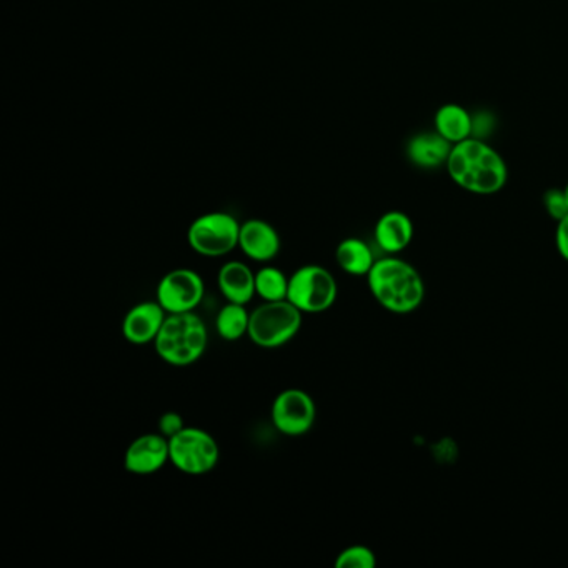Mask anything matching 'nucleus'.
I'll return each instance as SVG.
<instances>
[{
    "label": "nucleus",
    "mask_w": 568,
    "mask_h": 568,
    "mask_svg": "<svg viewBox=\"0 0 568 568\" xmlns=\"http://www.w3.org/2000/svg\"><path fill=\"white\" fill-rule=\"evenodd\" d=\"M274 427L287 437H302L311 432L317 419V405L309 392L286 389L274 398L270 410Z\"/></svg>",
    "instance_id": "8"
},
{
    "label": "nucleus",
    "mask_w": 568,
    "mask_h": 568,
    "mask_svg": "<svg viewBox=\"0 0 568 568\" xmlns=\"http://www.w3.org/2000/svg\"><path fill=\"white\" fill-rule=\"evenodd\" d=\"M206 295V282L193 269H174L162 277L155 300L167 314L196 312Z\"/></svg>",
    "instance_id": "9"
},
{
    "label": "nucleus",
    "mask_w": 568,
    "mask_h": 568,
    "mask_svg": "<svg viewBox=\"0 0 568 568\" xmlns=\"http://www.w3.org/2000/svg\"><path fill=\"white\" fill-rule=\"evenodd\" d=\"M165 318H167V312L158 300L140 302V304L134 305L124 317V338L132 346L142 347L154 344Z\"/></svg>",
    "instance_id": "11"
},
{
    "label": "nucleus",
    "mask_w": 568,
    "mask_h": 568,
    "mask_svg": "<svg viewBox=\"0 0 568 568\" xmlns=\"http://www.w3.org/2000/svg\"><path fill=\"white\" fill-rule=\"evenodd\" d=\"M337 280L322 265H304L290 276L287 300L302 314L328 311L337 302Z\"/></svg>",
    "instance_id": "5"
},
{
    "label": "nucleus",
    "mask_w": 568,
    "mask_h": 568,
    "mask_svg": "<svg viewBox=\"0 0 568 568\" xmlns=\"http://www.w3.org/2000/svg\"><path fill=\"white\" fill-rule=\"evenodd\" d=\"M376 565V557L372 548L366 545H350L344 548L335 558L337 568H373Z\"/></svg>",
    "instance_id": "20"
},
{
    "label": "nucleus",
    "mask_w": 568,
    "mask_h": 568,
    "mask_svg": "<svg viewBox=\"0 0 568 568\" xmlns=\"http://www.w3.org/2000/svg\"><path fill=\"white\" fill-rule=\"evenodd\" d=\"M445 167L459 187L477 196H494L509 181L502 155L487 140L475 137L453 143Z\"/></svg>",
    "instance_id": "1"
},
{
    "label": "nucleus",
    "mask_w": 568,
    "mask_h": 568,
    "mask_svg": "<svg viewBox=\"0 0 568 568\" xmlns=\"http://www.w3.org/2000/svg\"><path fill=\"white\" fill-rule=\"evenodd\" d=\"M158 429L159 433L167 437V439H172V437L177 436L181 430L185 429L184 419H182V415L178 411H164L161 415V419H159Z\"/></svg>",
    "instance_id": "22"
},
{
    "label": "nucleus",
    "mask_w": 568,
    "mask_h": 568,
    "mask_svg": "<svg viewBox=\"0 0 568 568\" xmlns=\"http://www.w3.org/2000/svg\"><path fill=\"white\" fill-rule=\"evenodd\" d=\"M209 331L196 312L167 314L154 347L158 356L172 367L196 363L206 353Z\"/></svg>",
    "instance_id": "3"
},
{
    "label": "nucleus",
    "mask_w": 568,
    "mask_h": 568,
    "mask_svg": "<svg viewBox=\"0 0 568 568\" xmlns=\"http://www.w3.org/2000/svg\"><path fill=\"white\" fill-rule=\"evenodd\" d=\"M367 283L373 299L392 314H410L426 299V283L419 270L397 255L375 260L367 276Z\"/></svg>",
    "instance_id": "2"
},
{
    "label": "nucleus",
    "mask_w": 568,
    "mask_h": 568,
    "mask_svg": "<svg viewBox=\"0 0 568 568\" xmlns=\"http://www.w3.org/2000/svg\"><path fill=\"white\" fill-rule=\"evenodd\" d=\"M241 223L229 212H209L197 217L187 231V242L202 257H223L239 247Z\"/></svg>",
    "instance_id": "6"
},
{
    "label": "nucleus",
    "mask_w": 568,
    "mask_h": 568,
    "mask_svg": "<svg viewBox=\"0 0 568 568\" xmlns=\"http://www.w3.org/2000/svg\"><path fill=\"white\" fill-rule=\"evenodd\" d=\"M251 324V312L245 305L227 302L216 318V331L225 343H235L239 338L248 334Z\"/></svg>",
    "instance_id": "18"
},
{
    "label": "nucleus",
    "mask_w": 568,
    "mask_h": 568,
    "mask_svg": "<svg viewBox=\"0 0 568 568\" xmlns=\"http://www.w3.org/2000/svg\"><path fill=\"white\" fill-rule=\"evenodd\" d=\"M436 130L449 140L459 143L472 137V114L459 104H445L436 112Z\"/></svg>",
    "instance_id": "17"
},
{
    "label": "nucleus",
    "mask_w": 568,
    "mask_h": 568,
    "mask_svg": "<svg viewBox=\"0 0 568 568\" xmlns=\"http://www.w3.org/2000/svg\"><path fill=\"white\" fill-rule=\"evenodd\" d=\"M304 314L289 300L264 302L251 312L248 338L260 349H279L289 344L302 327Z\"/></svg>",
    "instance_id": "4"
},
{
    "label": "nucleus",
    "mask_w": 568,
    "mask_h": 568,
    "mask_svg": "<svg viewBox=\"0 0 568 568\" xmlns=\"http://www.w3.org/2000/svg\"><path fill=\"white\" fill-rule=\"evenodd\" d=\"M335 260L344 273L353 277H367L375 264L372 248L359 237L344 239L335 248Z\"/></svg>",
    "instance_id": "16"
},
{
    "label": "nucleus",
    "mask_w": 568,
    "mask_h": 568,
    "mask_svg": "<svg viewBox=\"0 0 568 568\" xmlns=\"http://www.w3.org/2000/svg\"><path fill=\"white\" fill-rule=\"evenodd\" d=\"M217 286L227 302L247 305L255 293V274L244 262L231 260L220 267Z\"/></svg>",
    "instance_id": "14"
},
{
    "label": "nucleus",
    "mask_w": 568,
    "mask_h": 568,
    "mask_svg": "<svg viewBox=\"0 0 568 568\" xmlns=\"http://www.w3.org/2000/svg\"><path fill=\"white\" fill-rule=\"evenodd\" d=\"M282 241L276 227L267 220L251 219L241 223L239 248L245 257L258 264H267L279 255Z\"/></svg>",
    "instance_id": "12"
},
{
    "label": "nucleus",
    "mask_w": 568,
    "mask_h": 568,
    "mask_svg": "<svg viewBox=\"0 0 568 568\" xmlns=\"http://www.w3.org/2000/svg\"><path fill=\"white\" fill-rule=\"evenodd\" d=\"M171 462L167 437L159 432L143 433L127 447L124 467L132 475H152Z\"/></svg>",
    "instance_id": "10"
},
{
    "label": "nucleus",
    "mask_w": 568,
    "mask_h": 568,
    "mask_svg": "<svg viewBox=\"0 0 568 568\" xmlns=\"http://www.w3.org/2000/svg\"><path fill=\"white\" fill-rule=\"evenodd\" d=\"M555 244H557L558 254L564 260L568 262V213L564 219L557 222V232H555Z\"/></svg>",
    "instance_id": "24"
},
{
    "label": "nucleus",
    "mask_w": 568,
    "mask_h": 568,
    "mask_svg": "<svg viewBox=\"0 0 568 568\" xmlns=\"http://www.w3.org/2000/svg\"><path fill=\"white\" fill-rule=\"evenodd\" d=\"M494 127H496V119L490 112L472 114V137H475V139L487 140Z\"/></svg>",
    "instance_id": "23"
},
{
    "label": "nucleus",
    "mask_w": 568,
    "mask_h": 568,
    "mask_svg": "<svg viewBox=\"0 0 568 568\" xmlns=\"http://www.w3.org/2000/svg\"><path fill=\"white\" fill-rule=\"evenodd\" d=\"M544 206L548 216L554 220H561L568 213L567 197L564 188H550L544 196Z\"/></svg>",
    "instance_id": "21"
},
{
    "label": "nucleus",
    "mask_w": 568,
    "mask_h": 568,
    "mask_svg": "<svg viewBox=\"0 0 568 568\" xmlns=\"http://www.w3.org/2000/svg\"><path fill=\"white\" fill-rule=\"evenodd\" d=\"M452 152V143L443 139L437 130L433 132L417 134L408 140L407 158L415 167L432 169L442 167L449 161Z\"/></svg>",
    "instance_id": "15"
},
{
    "label": "nucleus",
    "mask_w": 568,
    "mask_h": 568,
    "mask_svg": "<svg viewBox=\"0 0 568 568\" xmlns=\"http://www.w3.org/2000/svg\"><path fill=\"white\" fill-rule=\"evenodd\" d=\"M373 237H375L376 247L381 248L384 254H401L414 239V222L407 213L391 210L376 220Z\"/></svg>",
    "instance_id": "13"
},
{
    "label": "nucleus",
    "mask_w": 568,
    "mask_h": 568,
    "mask_svg": "<svg viewBox=\"0 0 568 568\" xmlns=\"http://www.w3.org/2000/svg\"><path fill=\"white\" fill-rule=\"evenodd\" d=\"M169 449L171 464L185 475H206L219 464V443L199 427H185L169 439Z\"/></svg>",
    "instance_id": "7"
},
{
    "label": "nucleus",
    "mask_w": 568,
    "mask_h": 568,
    "mask_svg": "<svg viewBox=\"0 0 568 568\" xmlns=\"http://www.w3.org/2000/svg\"><path fill=\"white\" fill-rule=\"evenodd\" d=\"M289 279L282 270L274 265H265L255 273V293L264 302H279L287 300L289 293Z\"/></svg>",
    "instance_id": "19"
},
{
    "label": "nucleus",
    "mask_w": 568,
    "mask_h": 568,
    "mask_svg": "<svg viewBox=\"0 0 568 568\" xmlns=\"http://www.w3.org/2000/svg\"><path fill=\"white\" fill-rule=\"evenodd\" d=\"M564 193H565V197H567V204H568V182H567V185H565Z\"/></svg>",
    "instance_id": "25"
}]
</instances>
